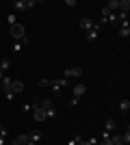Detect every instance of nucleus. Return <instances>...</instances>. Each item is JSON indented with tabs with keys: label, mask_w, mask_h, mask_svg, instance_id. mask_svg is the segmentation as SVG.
Returning a JSON list of instances; mask_svg holds the SVG:
<instances>
[{
	"label": "nucleus",
	"mask_w": 130,
	"mask_h": 145,
	"mask_svg": "<svg viewBox=\"0 0 130 145\" xmlns=\"http://www.w3.org/2000/svg\"><path fill=\"white\" fill-rule=\"evenodd\" d=\"M67 82L69 80H65L63 76H59V78H54V80H50V87H52V91H54L56 95H61V91L67 87Z\"/></svg>",
	"instance_id": "nucleus-1"
},
{
	"label": "nucleus",
	"mask_w": 130,
	"mask_h": 145,
	"mask_svg": "<svg viewBox=\"0 0 130 145\" xmlns=\"http://www.w3.org/2000/svg\"><path fill=\"white\" fill-rule=\"evenodd\" d=\"M9 33H11V37H13V39H18V41L22 39V37H26V28H24V24H20V22H18V24H13L11 28H9Z\"/></svg>",
	"instance_id": "nucleus-2"
},
{
	"label": "nucleus",
	"mask_w": 130,
	"mask_h": 145,
	"mask_svg": "<svg viewBox=\"0 0 130 145\" xmlns=\"http://www.w3.org/2000/svg\"><path fill=\"white\" fill-rule=\"evenodd\" d=\"M35 5H37L35 0H15V2H13V9H15V11H28V9H33Z\"/></svg>",
	"instance_id": "nucleus-3"
},
{
	"label": "nucleus",
	"mask_w": 130,
	"mask_h": 145,
	"mask_svg": "<svg viewBox=\"0 0 130 145\" xmlns=\"http://www.w3.org/2000/svg\"><path fill=\"white\" fill-rule=\"evenodd\" d=\"M82 76V69L80 67H67L65 72H63V78L65 80H69V78H80Z\"/></svg>",
	"instance_id": "nucleus-4"
},
{
	"label": "nucleus",
	"mask_w": 130,
	"mask_h": 145,
	"mask_svg": "<svg viewBox=\"0 0 130 145\" xmlns=\"http://www.w3.org/2000/svg\"><path fill=\"white\" fill-rule=\"evenodd\" d=\"M24 91V82L22 80H11V93L15 95V93H22Z\"/></svg>",
	"instance_id": "nucleus-5"
},
{
	"label": "nucleus",
	"mask_w": 130,
	"mask_h": 145,
	"mask_svg": "<svg viewBox=\"0 0 130 145\" xmlns=\"http://www.w3.org/2000/svg\"><path fill=\"white\" fill-rule=\"evenodd\" d=\"M28 141H31V137H28L26 132H22V134H18V137H15L13 145H28Z\"/></svg>",
	"instance_id": "nucleus-6"
},
{
	"label": "nucleus",
	"mask_w": 130,
	"mask_h": 145,
	"mask_svg": "<svg viewBox=\"0 0 130 145\" xmlns=\"http://www.w3.org/2000/svg\"><path fill=\"white\" fill-rule=\"evenodd\" d=\"M33 117H35V121H46V119H48V117H46V110L39 108V106L33 110Z\"/></svg>",
	"instance_id": "nucleus-7"
},
{
	"label": "nucleus",
	"mask_w": 130,
	"mask_h": 145,
	"mask_svg": "<svg viewBox=\"0 0 130 145\" xmlns=\"http://www.w3.org/2000/svg\"><path fill=\"white\" fill-rule=\"evenodd\" d=\"M78 26H80V28L87 33V30H91V28H93V20H89V18H82L80 22H78Z\"/></svg>",
	"instance_id": "nucleus-8"
},
{
	"label": "nucleus",
	"mask_w": 130,
	"mask_h": 145,
	"mask_svg": "<svg viewBox=\"0 0 130 145\" xmlns=\"http://www.w3.org/2000/svg\"><path fill=\"white\" fill-rule=\"evenodd\" d=\"M39 108H43V110H52V108H54V102H52L50 97H46V100H39Z\"/></svg>",
	"instance_id": "nucleus-9"
},
{
	"label": "nucleus",
	"mask_w": 130,
	"mask_h": 145,
	"mask_svg": "<svg viewBox=\"0 0 130 145\" xmlns=\"http://www.w3.org/2000/svg\"><path fill=\"white\" fill-rule=\"evenodd\" d=\"M85 91H87V87L82 85V82H78V85H74V97H78V100H80V97L85 95Z\"/></svg>",
	"instance_id": "nucleus-10"
},
{
	"label": "nucleus",
	"mask_w": 130,
	"mask_h": 145,
	"mask_svg": "<svg viewBox=\"0 0 130 145\" xmlns=\"http://www.w3.org/2000/svg\"><path fill=\"white\" fill-rule=\"evenodd\" d=\"M117 11L128 13V11H130V0H119V9H117Z\"/></svg>",
	"instance_id": "nucleus-11"
},
{
	"label": "nucleus",
	"mask_w": 130,
	"mask_h": 145,
	"mask_svg": "<svg viewBox=\"0 0 130 145\" xmlns=\"http://www.w3.org/2000/svg\"><path fill=\"white\" fill-rule=\"evenodd\" d=\"M119 37H124V39H128V37H130V28H128V24L119 26Z\"/></svg>",
	"instance_id": "nucleus-12"
},
{
	"label": "nucleus",
	"mask_w": 130,
	"mask_h": 145,
	"mask_svg": "<svg viewBox=\"0 0 130 145\" xmlns=\"http://www.w3.org/2000/svg\"><path fill=\"white\" fill-rule=\"evenodd\" d=\"M106 9H108V11H117L119 9V0H111V2H108V5H106Z\"/></svg>",
	"instance_id": "nucleus-13"
},
{
	"label": "nucleus",
	"mask_w": 130,
	"mask_h": 145,
	"mask_svg": "<svg viewBox=\"0 0 130 145\" xmlns=\"http://www.w3.org/2000/svg\"><path fill=\"white\" fill-rule=\"evenodd\" d=\"M111 143H113V145H124V141H122V134H113V137H111Z\"/></svg>",
	"instance_id": "nucleus-14"
},
{
	"label": "nucleus",
	"mask_w": 130,
	"mask_h": 145,
	"mask_svg": "<svg viewBox=\"0 0 130 145\" xmlns=\"http://www.w3.org/2000/svg\"><path fill=\"white\" fill-rule=\"evenodd\" d=\"M9 67H11V63H9V59H2L0 61V69H2V72L7 74V69H9Z\"/></svg>",
	"instance_id": "nucleus-15"
},
{
	"label": "nucleus",
	"mask_w": 130,
	"mask_h": 145,
	"mask_svg": "<svg viewBox=\"0 0 130 145\" xmlns=\"http://www.w3.org/2000/svg\"><path fill=\"white\" fill-rule=\"evenodd\" d=\"M98 35H100V33H95V30H87V39H89V41H93V39H98Z\"/></svg>",
	"instance_id": "nucleus-16"
},
{
	"label": "nucleus",
	"mask_w": 130,
	"mask_h": 145,
	"mask_svg": "<svg viewBox=\"0 0 130 145\" xmlns=\"http://www.w3.org/2000/svg\"><path fill=\"white\" fill-rule=\"evenodd\" d=\"M122 141H124V145H128V143H130V128H126V132L122 134Z\"/></svg>",
	"instance_id": "nucleus-17"
},
{
	"label": "nucleus",
	"mask_w": 130,
	"mask_h": 145,
	"mask_svg": "<svg viewBox=\"0 0 130 145\" xmlns=\"http://www.w3.org/2000/svg\"><path fill=\"white\" fill-rule=\"evenodd\" d=\"M113 128H115V119H106V130L104 132H113Z\"/></svg>",
	"instance_id": "nucleus-18"
},
{
	"label": "nucleus",
	"mask_w": 130,
	"mask_h": 145,
	"mask_svg": "<svg viewBox=\"0 0 130 145\" xmlns=\"http://www.w3.org/2000/svg\"><path fill=\"white\" fill-rule=\"evenodd\" d=\"M28 137H31V141H33V143H39V139H41V132H31Z\"/></svg>",
	"instance_id": "nucleus-19"
},
{
	"label": "nucleus",
	"mask_w": 130,
	"mask_h": 145,
	"mask_svg": "<svg viewBox=\"0 0 130 145\" xmlns=\"http://www.w3.org/2000/svg\"><path fill=\"white\" fill-rule=\"evenodd\" d=\"M119 108L124 110V113H126V110H130V102H128V100H122V102H119Z\"/></svg>",
	"instance_id": "nucleus-20"
},
{
	"label": "nucleus",
	"mask_w": 130,
	"mask_h": 145,
	"mask_svg": "<svg viewBox=\"0 0 130 145\" xmlns=\"http://www.w3.org/2000/svg\"><path fill=\"white\" fill-rule=\"evenodd\" d=\"M7 22H9V24H18V18H15V13H11V15H9V18H7Z\"/></svg>",
	"instance_id": "nucleus-21"
},
{
	"label": "nucleus",
	"mask_w": 130,
	"mask_h": 145,
	"mask_svg": "<svg viewBox=\"0 0 130 145\" xmlns=\"http://www.w3.org/2000/svg\"><path fill=\"white\" fill-rule=\"evenodd\" d=\"M39 87H50V78H41L39 80Z\"/></svg>",
	"instance_id": "nucleus-22"
},
{
	"label": "nucleus",
	"mask_w": 130,
	"mask_h": 145,
	"mask_svg": "<svg viewBox=\"0 0 130 145\" xmlns=\"http://www.w3.org/2000/svg\"><path fill=\"white\" fill-rule=\"evenodd\" d=\"M98 145H113V143H111V137H106V139H102V141H100Z\"/></svg>",
	"instance_id": "nucleus-23"
},
{
	"label": "nucleus",
	"mask_w": 130,
	"mask_h": 145,
	"mask_svg": "<svg viewBox=\"0 0 130 145\" xmlns=\"http://www.w3.org/2000/svg\"><path fill=\"white\" fill-rule=\"evenodd\" d=\"M5 137H7V128L0 126V139H5Z\"/></svg>",
	"instance_id": "nucleus-24"
},
{
	"label": "nucleus",
	"mask_w": 130,
	"mask_h": 145,
	"mask_svg": "<svg viewBox=\"0 0 130 145\" xmlns=\"http://www.w3.org/2000/svg\"><path fill=\"white\" fill-rule=\"evenodd\" d=\"M5 76H7V74H5V72H2V69H0V80H2V78H5Z\"/></svg>",
	"instance_id": "nucleus-25"
},
{
	"label": "nucleus",
	"mask_w": 130,
	"mask_h": 145,
	"mask_svg": "<svg viewBox=\"0 0 130 145\" xmlns=\"http://www.w3.org/2000/svg\"><path fill=\"white\" fill-rule=\"evenodd\" d=\"M67 145H76V143H74V139H72V141H69V143H67Z\"/></svg>",
	"instance_id": "nucleus-26"
}]
</instances>
